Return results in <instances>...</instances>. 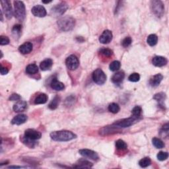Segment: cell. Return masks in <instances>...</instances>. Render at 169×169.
I'll list each match as a JSON object with an SVG mask.
<instances>
[{"label":"cell","instance_id":"6da1fadb","mask_svg":"<svg viewBox=\"0 0 169 169\" xmlns=\"http://www.w3.org/2000/svg\"><path fill=\"white\" fill-rule=\"evenodd\" d=\"M50 137L56 142H69L76 138L77 136L70 131L60 130L52 132Z\"/></svg>","mask_w":169,"mask_h":169},{"label":"cell","instance_id":"7a4b0ae2","mask_svg":"<svg viewBox=\"0 0 169 169\" xmlns=\"http://www.w3.org/2000/svg\"><path fill=\"white\" fill-rule=\"evenodd\" d=\"M57 24L61 31L64 32L70 31L75 27V19L71 17H64L57 21Z\"/></svg>","mask_w":169,"mask_h":169},{"label":"cell","instance_id":"3957f363","mask_svg":"<svg viewBox=\"0 0 169 169\" xmlns=\"http://www.w3.org/2000/svg\"><path fill=\"white\" fill-rule=\"evenodd\" d=\"M14 14L17 20L23 21L26 17L25 5L22 2L14 1Z\"/></svg>","mask_w":169,"mask_h":169},{"label":"cell","instance_id":"277c9868","mask_svg":"<svg viewBox=\"0 0 169 169\" xmlns=\"http://www.w3.org/2000/svg\"><path fill=\"white\" fill-rule=\"evenodd\" d=\"M151 10L157 17H161L165 13L164 4L159 0H153L151 2Z\"/></svg>","mask_w":169,"mask_h":169},{"label":"cell","instance_id":"5b68a950","mask_svg":"<svg viewBox=\"0 0 169 169\" xmlns=\"http://www.w3.org/2000/svg\"><path fill=\"white\" fill-rule=\"evenodd\" d=\"M139 118H137V117H136V116H133L130 118L118 120L117 122H116L115 123H114L113 124L119 128L128 127L133 125L135 123H136Z\"/></svg>","mask_w":169,"mask_h":169},{"label":"cell","instance_id":"8992f818","mask_svg":"<svg viewBox=\"0 0 169 169\" xmlns=\"http://www.w3.org/2000/svg\"><path fill=\"white\" fill-rule=\"evenodd\" d=\"M92 79L97 85H103L107 81V75L101 69H97L92 73Z\"/></svg>","mask_w":169,"mask_h":169},{"label":"cell","instance_id":"52a82bcc","mask_svg":"<svg viewBox=\"0 0 169 169\" xmlns=\"http://www.w3.org/2000/svg\"><path fill=\"white\" fill-rule=\"evenodd\" d=\"M68 9V5L66 2H61L59 4L56 5L52 8L51 13L55 16L62 15Z\"/></svg>","mask_w":169,"mask_h":169},{"label":"cell","instance_id":"ba28073f","mask_svg":"<svg viewBox=\"0 0 169 169\" xmlns=\"http://www.w3.org/2000/svg\"><path fill=\"white\" fill-rule=\"evenodd\" d=\"M66 64L69 69H70V70H75L79 66V62L76 56L71 55L67 57Z\"/></svg>","mask_w":169,"mask_h":169},{"label":"cell","instance_id":"9c48e42d","mask_svg":"<svg viewBox=\"0 0 169 169\" xmlns=\"http://www.w3.org/2000/svg\"><path fill=\"white\" fill-rule=\"evenodd\" d=\"M1 4L5 17H6L8 19L12 18L13 11L12 9V7H11V2L9 0H2Z\"/></svg>","mask_w":169,"mask_h":169},{"label":"cell","instance_id":"30bf717a","mask_svg":"<svg viewBox=\"0 0 169 169\" xmlns=\"http://www.w3.org/2000/svg\"><path fill=\"white\" fill-rule=\"evenodd\" d=\"M79 153L81 155H82L85 157H87V158L91 159L92 160L98 161L99 159L98 155L95 152V151H92V150L87 149H80L79 151Z\"/></svg>","mask_w":169,"mask_h":169},{"label":"cell","instance_id":"8fae6325","mask_svg":"<svg viewBox=\"0 0 169 169\" xmlns=\"http://www.w3.org/2000/svg\"><path fill=\"white\" fill-rule=\"evenodd\" d=\"M112 37H113L112 32L109 30H106L102 33L100 37H99V42L103 44H108L112 41Z\"/></svg>","mask_w":169,"mask_h":169},{"label":"cell","instance_id":"7c38bea8","mask_svg":"<svg viewBox=\"0 0 169 169\" xmlns=\"http://www.w3.org/2000/svg\"><path fill=\"white\" fill-rule=\"evenodd\" d=\"M31 12L33 15L38 17H44L47 14L44 7L40 5H37L34 6L31 9Z\"/></svg>","mask_w":169,"mask_h":169},{"label":"cell","instance_id":"4fadbf2b","mask_svg":"<svg viewBox=\"0 0 169 169\" xmlns=\"http://www.w3.org/2000/svg\"><path fill=\"white\" fill-rule=\"evenodd\" d=\"M25 136L29 139H32V140L36 141L37 139L41 138L42 134L40 132L37 131L35 130L28 129L25 132Z\"/></svg>","mask_w":169,"mask_h":169},{"label":"cell","instance_id":"5bb4252c","mask_svg":"<svg viewBox=\"0 0 169 169\" xmlns=\"http://www.w3.org/2000/svg\"><path fill=\"white\" fill-rule=\"evenodd\" d=\"M120 128L116 127L114 124H112L110 126H105L104 127L102 128L100 131V133L101 135H108V134H112L117 133V132H120Z\"/></svg>","mask_w":169,"mask_h":169},{"label":"cell","instance_id":"9a60e30c","mask_svg":"<svg viewBox=\"0 0 169 169\" xmlns=\"http://www.w3.org/2000/svg\"><path fill=\"white\" fill-rule=\"evenodd\" d=\"M33 49V45L30 42H27L21 45L19 48V51L22 54H28L31 53Z\"/></svg>","mask_w":169,"mask_h":169},{"label":"cell","instance_id":"2e32d148","mask_svg":"<svg viewBox=\"0 0 169 169\" xmlns=\"http://www.w3.org/2000/svg\"><path fill=\"white\" fill-rule=\"evenodd\" d=\"M167 58L162 56H155L152 59V63L156 67H162L167 65Z\"/></svg>","mask_w":169,"mask_h":169},{"label":"cell","instance_id":"e0dca14e","mask_svg":"<svg viewBox=\"0 0 169 169\" xmlns=\"http://www.w3.org/2000/svg\"><path fill=\"white\" fill-rule=\"evenodd\" d=\"M27 119L28 118L27 115L24 114H21L15 116L12 120H11V124L14 125H21L26 122Z\"/></svg>","mask_w":169,"mask_h":169},{"label":"cell","instance_id":"ac0fdd59","mask_svg":"<svg viewBox=\"0 0 169 169\" xmlns=\"http://www.w3.org/2000/svg\"><path fill=\"white\" fill-rule=\"evenodd\" d=\"M27 107V104L24 101H19L13 105V109L15 112H21L25 111Z\"/></svg>","mask_w":169,"mask_h":169},{"label":"cell","instance_id":"d6986e66","mask_svg":"<svg viewBox=\"0 0 169 169\" xmlns=\"http://www.w3.org/2000/svg\"><path fill=\"white\" fill-rule=\"evenodd\" d=\"M125 77V73L124 72H118L114 74L112 77V83L116 85H120Z\"/></svg>","mask_w":169,"mask_h":169},{"label":"cell","instance_id":"ffe728a7","mask_svg":"<svg viewBox=\"0 0 169 169\" xmlns=\"http://www.w3.org/2000/svg\"><path fill=\"white\" fill-rule=\"evenodd\" d=\"M92 163L84 159H79L75 165H73L74 168H91L92 167Z\"/></svg>","mask_w":169,"mask_h":169},{"label":"cell","instance_id":"44dd1931","mask_svg":"<svg viewBox=\"0 0 169 169\" xmlns=\"http://www.w3.org/2000/svg\"><path fill=\"white\" fill-rule=\"evenodd\" d=\"M50 86L53 89L56 91H62L65 88L63 83L58 81L56 78H54L50 83Z\"/></svg>","mask_w":169,"mask_h":169},{"label":"cell","instance_id":"7402d4cb","mask_svg":"<svg viewBox=\"0 0 169 169\" xmlns=\"http://www.w3.org/2000/svg\"><path fill=\"white\" fill-rule=\"evenodd\" d=\"M162 79H163V76L160 73L157 74L151 78L150 81H149V84L151 85V86L154 87H157L158 85H159Z\"/></svg>","mask_w":169,"mask_h":169},{"label":"cell","instance_id":"603a6c76","mask_svg":"<svg viewBox=\"0 0 169 169\" xmlns=\"http://www.w3.org/2000/svg\"><path fill=\"white\" fill-rule=\"evenodd\" d=\"M52 65H53V60L50 58H47L40 63V67L42 71H47L52 67Z\"/></svg>","mask_w":169,"mask_h":169},{"label":"cell","instance_id":"cb8c5ba5","mask_svg":"<svg viewBox=\"0 0 169 169\" xmlns=\"http://www.w3.org/2000/svg\"><path fill=\"white\" fill-rule=\"evenodd\" d=\"M48 97L45 93H40L34 99V104H43L48 101Z\"/></svg>","mask_w":169,"mask_h":169},{"label":"cell","instance_id":"d4e9b609","mask_svg":"<svg viewBox=\"0 0 169 169\" xmlns=\"http://www.w3.org/2000/svg\"><path fill=\"white\" fill-rule=\"evenodd\" d=\"M38 72V67L34 63L29 64L26 67V72L29 75L36 74Z\"/></svg>","mask_w":169,"mask_h":169},{"label":"cell","instance_id":"484cf974","mask_svg":"<svg viewBox=\"0 0 169 169\" xmlns=\"http://www.w3.org/2000/svg\"><path fill=\"white\" fill-rule=\"evenodd\" d=\"M21 141L22 142L24 143L26 146L28 147H30L31 149L32 148H34V147H35V145H36V142L34 140H32V139H29L27 137H23L21 139Z\"/></svg>","mask_w":169,"mask_h":169},{"label":"cell","instance_id":"4316f807","mask_svg":"<svg viewBox=\"0 0 169 169\" xmlns=\"http://www.w3.org/2000/svg\"><path fill=\"white\" fill-rule=\"evenodd\" d=\"M60 102V97L58 96H56L53 99H52V101L50 102L48 107L51 110H55L57 108L58 105H59Z\"/></svg>","mask_w":169,"mask_h":169},{"label":"cell","instance_id":"83f0119b","mask_svg":"<svg viewBox=\"0 0 169 169\" xmlns=\"http://www.w3.org/2000/svg\"><path fill=\"white\" fill-rule=\"evenodd\" d=\"M157 42H158V37H157L156 34H150V35L147 37V42L151 46H155Z\"/></svg>","mask_w":169,"mask_h":169},{"label":"cell","instance_id":"f1b7e54d","mask_svg":"<svg viewBox=\"0 0 169 169\" xmlns=\"http://www.w3.org/2000/svg\"><path fill=\"white\" fill-rule=\"evenodd\" d=\"M153 98L156 100L157 102H159L160 104V106H163V102L166 98V95L164 92H159L157 94L155 95Z\"/></svg>","mask_w":169,"mask_h":169},{"label":"cell","instance_id":"f546056e","mask_svg":"<svg viewBox=\"0 0 169 169\" xmlns=\"http://www.w3.org/2000/svg\"><path fill=\"white\" fill-rule=\"evenodd\" d=\"M22 31V26L19 24H17L13 26L12 28V33L15 38H19Z\"/></svg>","mask_w":169,"mask_h":169},{"label":"cell","instance_id":"4dcf8cb0","mask_svg":"<svg viewBox=\"0 0 169 169\" xmlns=\"http://www.w3.org/2000/svg\"><path fill=\"white\" fill-rule=\"evenodd\" d=\"M116 147L118 150L125 151L127 148V145L124 141L122 140V139H118L116 142Z\"/></svg>","mask_w":169,"mask_h":169},{"label":"cell","instance_id":"1f68e13d","mask_svg":"<svg viewBox=\"0 0 169 169\" xmlns=\"http://www.w3.org/2000/svg\"><path fill=\"white\" fill-rule=\"evenodd\" d=\"M152 143L154 146L157 149H162L165 147V143L159 138L154 137L152 139Z\"/></svg>","mask_w":169,"mask_h":169},{"label":"cell","instance_id":"d6a6232c","mask_svg":"<svg viewBox=\"0 0 169 169\" xmlns=\"http://www.w3.org/2000/svg\"><path fill=\"white\" fill-rule=\"evenodd\" d=\"M151 164V161L149 157H145L139 161V165L142 168H146Z\"/></svg>","mask_w":169,"mask_h":169},{"label":"cell","instance_id":"836d02e7","mask_svg":"<svg viewBox=\"0 0 169 169\" xmlns=\"http://www.w3.org/2000/svg\"><path fill=\"white\" fill-rule=\"evenodd\" d=\"M120 108L118 104L111 103L110 104H109L108 110L110 112H112L113 114H116L120 111Z\"/></svg>","mask_w":169,"mask_h":169},{"label":"cell","instance_id":"e575fe53","mask_svg":"<svg viewBox=\"0 0 169 169\" xmlns=\"http://www.w3.org/2000/svg\"><path fill=\"white\" fill-rule=\"evenodd\" d=\"M121 67V63L119 61H114L112 62L110 64L109 68L110 69V71L112 72H116L118 71V69L120 68Z\"/></svg>","mask_w":169,"mask_h":169},{"label":"cell","instance_id":"d590c367","mask_svg":"<svg viewBox=\"0 0 169 169\" xmlns=\"http://www.w3.org/2000/svg\"><path fill=\"white\" fill-rule=\"evenodd\" d=\"M132 112L133 116H136V117H137V118H140V116L142 113V108L140 107L136 106L133 108Z\"/></svg>","mask_w":169,"mask_h":169},{"label":"cell","instance_id":"8d00e7d4","mask_svg":"<svg viewBox=\"0 0 169 169\" xmlns=\"http://www.w3.org/2000/svg\"><path fill=\"white\" fill-rule=\"evenodd\" d=\"M157 159L160 161H164L167 160L168 157V153L164 151H160V152L157 155Z\"/></svg>","mask_w":169,"mask_h":169},{"label":"cell","instance_id":"74e56055","mask_svg":"<svg viewBox=\"0 0 169 169\" xmlns=\"http://www.w3.org/2000/svg\"><path fill=\"white\" fill-rule=\"evenodd\" d=\"M128 79H129V81H131V82L136 83L140 79V75L137 73H133L130 75L129 77H128Z\"/></svg>","mask_w":169,"mask_h":169},{"label":"cell","instance_id":"f35d334b","mask_svg":"<svg viewBox=\"0 0 169 169\" xmlns=\"http://www.w3.org/2000/svg\"><path fill=\"white\" fill-rule=\"evenodd\" d=\"M100 52L101 53V54H102L104 56L107 57H111L113 55V51L112 50L108 49V48L101 49Z\"/></svg>","mask_w":169,"mask_h":169},{"label":"cell","instance_id":"ab89813d","mask_svg":"<svg viewBox=\"0 0 169 169\" xmlns=\"http://www.w3.org/2000/svg\"><path fill=\"white\" fill-rule=\"evenodd\" d=\"M132 42V38L130 37H126L123 40H122V46H123V47L127 48V47H128V46H130L131 45Z\"/></svg>","mask_w":169,"mask_h":169},{"label":"cell","instance_id":"60d3db41","mask_svg":"<svg viewBox=\"0 0 169 169\" xmlns=\"http://www.w3.org/2000/svg\"><path fill=\"white\" fill-rule=\"evenodd\" d=\"M9 38L7 37H5V36H1L0 37V44L2 46L3 45H7L9 44Z\"/></svg>","mask_w":169,"mask_h":169},{"label":"cell","instance_id":"b9f144b4","mask_svg":"<svg viewBox=\"0 0 169 169\" xmlns=\"http://www.w3.org/2000/svg\"><path fill=\"white\" fill-rule=\"evenodd\" d=\"M20 99H21V96L18 94L14 93V94L11 95V97L9 98V100L11 101H19Z\"/></svg>","mask_w":169,"mask_h":169},{"label":"cell","instance_id":"7bdbcfd3","mask_svg":"<svg viewBox=\"0 0 169 169\" xmlns=\"http://www.w3.org/2000/svg\"><path fill=\"white\" fill-rule=\"evenodd\" d=\"M0 72H1V74L2 75H6L9 73V69L6 67H3L2 65L1 66V69H0Z\"/></svg>","mask_w":169,"mask_h":169},{"label":"cell","instance_id":"ee69618b","mask_svg":"<svg viewBox=\"0 0 169 169\" xmlns=\"http://www.w3.org/2000/svg\"><path fill=\"white\" fill-rule=\"evenodd\" d=\"M9 168H22V167H19V166H10L9 167Z\"/></svg>","mask_w":169,"mask_h":169},{"label":"cell","instance_id":"f6af8a7d","mask_svg":"<svg viewBox=\"0 0 169 169\" xmlns=\"http://www.w3.org/2000/svg\"><path fill=\"white\" fill-rule=\"evenodd\" d=\"M3 11H1V21H3Z\"/></svg>","mask_w":169,"mask_h":169},{"label":"cell","instance_id":"bcb514c9","mask_svg":"<svg viewBox=\"0 0 169 169\" xmlns=\"http://www.w3.org/2000/svg\"><path fill=\"white\" fill-rule=\"evenodd\" d=\"M50 2H51V1H49V2H44V1H43L42 2V3H49Z\"/></svg>","mask_w":169,"mask_h":169}]
</instances>
